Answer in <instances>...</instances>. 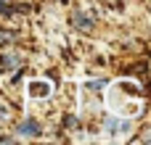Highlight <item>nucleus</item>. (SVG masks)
Returning <instances> with one entry per match:
<instances>
[{"label": "nucleus", "mask_w": 151, "mask_h": 145, "mask_svg": "<svg viewBox=\"0 0 151 145\" xmlns=\"http://www.w3.org/2000/svg\"><path fill=\"white\" fill-rule=\"evenodd\" d=\"M16 132H19V135H27V137H37V135H40V124H37L35 119H24Z\"/></svg>", "instance_id": "obj_1"}, {"label": "nucleus", "mask_w": 151, "mask_h": 145, "mask_svg": "<svg viewBox=\"0 0 151 145\" xmlns=\"http://www.w3.org/2000/svg\"><path fill=\"white\" fill-rule=\"evenodd\" d=\"M50 92V85L48 82H29V95L32 98H45Z\"/></svg>", "instance_id": "obj_2"}, {"label": "nucleus", "mask_w": 151, "mask_h": 145, "mask_svg": "<svg viewBox=\"0 0 151 145\" xmlns=\"http://www.w3.org/2000/svg\"><path fill=\"white\" fill-rule=\"evenodd\" d=\"M119 129H130V122H117V119H106V132L109 135H114V132H119Z\"/></svg>", "instance_id": "obj_3"}, {"label": "nucleus", "mask_w": 151, "mask_h": 145, "mask_svg": "<svg viewBox=\"0 0 151 145\" xmlns=\"http://www.w3.org/2000/svg\"><path fill=\"white\" fill-rule=\"evenodd\" d=\"M72 21H74L80 29H90V18H85L82 13H72Z\"/></svg>", "instance_id": "obj_4"}, {"label": "nucleus", "mask_w": 151, "mask_h": 145, "mask_svg": "<svg viewBox=\"0 0 151 145\" xmlns=\"http://www.w3.org/2000/svg\"><path fill=\"white\" fill-rule=\"evenodd\" d=\"M11 0H0V13H11Z\"/></svg>", "instance_id": "obj_5"}, {"label": "nucleus", "mask_w": 151, "mask_h": 145, "mask_svg": "<svg viewBox=\"0 0 151 145\" xmlns=\"http://www.w3.org/2000/svg\"><path fill=\"white\" fill-rule=\"evenodd\" d=\"M0 119H5V108H0Z\"/></svg>", "instance_id": "obj_6"}, {"label": "nucleus", "mask_w": 151, "mask_h": 145, "mask_svg": "<svg viewBox=\"0 0 151 145\" xmlns=\"http://www.w3.org/2000/svg\"><path fill=\"white\" fill-rule=\"evenodd\" d=\"M61 3H66V0H61Z\"/></svg>", "instance_id": "obj_7"}]
</instances>
